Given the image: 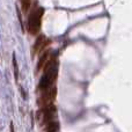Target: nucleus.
Segmentation results:
<instances>
[{"label":"nucleus","mask_w":132,"mask_h":132,"mask_svg":"<svg viewBox=\"0 0 132 132\" xmlns=\"http://www.w3.org/2000/svg\"><path fill=\"white\" fill-rule=\"evenodd\" d=\"M43 71L44 73L42 75L41 80H39L38 85V88L42 93H44L48 89H50L51 87H53L52 85L55 84L56 79H57V63H56V60H49Z\"/></svg>","instance_id":"obj_1"},{"label":"nucleus","mask_w":132,"mask_h":132,"mask_svg":"<svg viewBox=\"0 0 132 132\" xmlns=\"http://www.w3.org/2000/svg\"><path fill=\"white\" fill-rule=\"evenodd\" d=\"M44 14V8H37L35 12H32L28 19V31L31 35H36L41 29L42 18Z\"/></svg>","instance_id":"obj_2"},{"label":"nucleus","mask_w":132,"mask_h":132,"mask_svg":"<svg viewBox=\"0 0 132 132\" xmlns=\"http://www.w3.org/2000/svg\"><path fill=\"white\" fill-rule=\"evenodd\" d=\"M57 95V89L56 87H51L50 89H48L46 92L42 93V96L38 100V104L41 108H45L48 105H51L53 103V100L56 98Z\"/></svg>","instance_id":"obj_3"},{"label":"nucleus","mask_w":132,"mask_h":132,"mask_svg":"<svg viewBox=\"0 0 132 132\" xmlns=\"http://www.w3.org/2000/svg\"><path fill=\"white\" fill-rule=\"evenodd\" d=\"M48 43L49 42H45V37H44L43 35H39L36 38V41H35V43H34V46H32V49H31V57L34 58L39 51L43 50L44 46Z\"/></svg>","instance_id":"obj_4"},{"label":"nucleus","mask_w":132,"mask_h":132,"mask_svg":"<svg viewBox=\"0 0 132 132\" xmlns=\"http://www.w3.org/2000/svg\"><path fill=\"white\" fill-rule=\"evenodd\" d=\"M49 56H50L49 51H43V53L41 55V57H39V59H38V63H37L36 72H39V71L44 70L45 65L48 64V62H49Z\"/></svg>","instance_id":"obj_5"},{"label":"nucleus","mask_w":132,"mask_h":132,"mask_svg":"<svg viewBox=\"0 0 132 132\" xmlns=\"http://www.w3.org/2000/svg\"><path fill=\"white\" fill-rule=\"evenodd\" d=\"M58 131V123L57 122H51L44 129V132H57Z\"/></svg>","instance_id":"obj_6"},{"label":"nucleus","mask_w":132,"mask_h":132,"mask_svg":"<svg viewBox=\"0 0 132 132\" xmlns=\"http://www.w3.org/2000/svg\"><path fill=\"white\" fill-rule=\"evenodd\" d=\"M21 1V7H22L23 13H27L30 8V5H31V0H20Z\"/></svg>","instance_id":"obj_7"},{"label":"nucleus","mask_w":132,"mask_h":132,"mask_svg":"<svg viewBox=\"0 0 132 132\" xmlns=\"http://www.w3.org/2000/svg\"><path fill=\"white\" fill-rule=\"evenodd\" d=\"M13 67H14V77H15V80L19 79V66H18V62H16L15 56L13 55Z\"/></svg>","instance_id":"obj_8"},{"label":"nucleus","mask_w":132,"mask_h":132,"mask_svg":"<svg viewBox=\"0 0 132 132\" xmlns=\"http://www.w3.org/2000/svg\"><path fill=\"white\" fill-rule=\"evenodd\" d=\"M11 132H14V125H13V123H11Z\"/></svg>","instance_id":"obj_9"}]
</instances>
